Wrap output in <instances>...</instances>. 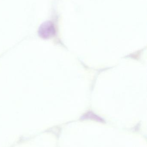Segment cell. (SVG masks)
Instances as JSON below:
<instances>
[{
  "label": "cell",
  "mask_w": 147,
  "mask_h": 147,
  "mask_svg": "<svg viewBox=\"0 0 147 147\" xmlns=\"http://www.w3.org/2000/svg\"><path fill=\"white\" fill-rule=\"evenodd\" d=\"M40 36L44 38H48L55 35L56 29L53 23L50 21L43 22L39 28Z\"/></svg>",
  "instance_id": "1"
}]
</instances>
